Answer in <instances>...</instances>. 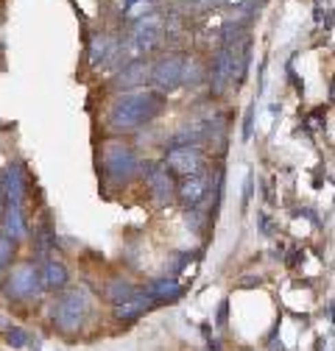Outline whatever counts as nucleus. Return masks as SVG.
<instances>
[{"label": "nucleus", "mask_w": 335, "mask_h": 351, "mask_svg": "<svg viewBox=\"0 0 335 351\" xmlns=\"http://www.w3.org/2000/svg\"><path fill=\"white\" fill-rule=\"evenodd\" d=\"M162 109V95L151 93V90H132L115 98V104L109 106V125L117 131H132L146 125L148 120H154Z\"/></svg>", "instance_id": "1"}, {"label": "nucleus", "mask_w": 335, "mask_h": 351, "mask_svg": "<svg viewBox=\"0 0 335 351\" xmlns=\"http://www.w3.org/2000/svg\"><path fill=\"white\" fill-rule=\"evenodd\" d=\"M101 165H104V173L109 176L112 182L123 184V182H132L135 176L140 173V162L135 156V151L126 145V143H106L104 145V156H101Z\"/></svg>", "instance_id": "2"}, {"label": "nucleus", "mask_w": 335, "mask_h": 351, "mask_svg": "<svg viewBox=\"0 0 335 351\" xmlns=\"http://www.w3.org/2000/svg\"><path fill=\"white\" fill-rule=\"evenodd\" d=\"M159 39H162V17L148 14V17H143L140 23H135L129 39H126L123 45H120V53H126L129 59L137 62V56H146V53H151V51L157 48Z\"/></svg>", "instance_id": "3"}, {"label": "nucleus", "mask_w": 335, "mask_h": 351, "mask_svg": "<svg viewBox=\"0 0 335 351\" xmlns=\"http://www.w3.org/2000/svg\"><path fill=\"white\" fill-rule=\"evenodd\" d=\"M87 313H90V298H87V293H84V290H70V293H65V295L59 298L56 310H54V318H56V324H59L62 329L73 332V329H78V326L84 324Z\"/></svg>", "instance_id": "4"}, {"label": "nucleus", "mask_w": 335, "mask_h": 351, "mask_svg": "<svg viewBox=\"0 0 335 351\" xmlns=\"http://www.w3.org/2000/svg\"><path fill=\"white\" fill-rule=\"evenodd\" d=\"M165 165H168V170H174L179 176H185V179H190V176H201L204 156L196 145H174L165 156Z\"/></svg>", "instance_id": "5"}, {"label": "nucleus", "mask_w": 335, "mask_h": 351, "mask_svg": "<svg viewBox=\"0 0 335 351\" xmlns=\"http://www.w3.org/2000/svg\"><path fill=\"white\" fill-rule=\"evenodd\" d=\"M151 78L154 84L159 86V90H176V86L185 81V59L179 53H171V56H165L159 59L154 67H151Z\"/></svg>", "instance_id": "6"}, {"label": "nucleus", "mask_w": 335, "mask_h": 351, "mask_svg": "<svg viewBox=\"0 0 335 351\" xmlns=\"http://www.w3.org/2000/svg\"><path fill=\"white\" fill-rule=\"evenodd\" d=\"M39 287H42V274L31 265V262H23V265H17L12 271L6 293L12 298H31L34 293H39Z\"/></svg>", "instance_id": "7"}, {"label": "nucleus", "mask_w": 335, "mask_h": 351, "mask_svg": "<svg viewBox=\"0 0 335 351\" xmlns=\"http://www.w3.org/2000/svg\"><path fill=\"white\" fill-rule=\"evenodd\" d=\"M146 179L151 184V193L157 198V204H168L174 198V179L168 165H146Z\"/></svg>", "instance_id": "8"}, {"label": "nucleus", "mask_w": 335, "mask_h": 351, "mask_svg": "<svg viewBox=\"0 0 335 351\" xmlns=\"http://www.w3.org/2000/svg\"><path fill=\"white\" fill-rule=\"evenodd\" d=\"M148 75H151V67L137 59V62H132L129 67H123V70L117 73L115 86H117V90H123V93H132V90H137V86H140Z\"/></svg>", "instance_id": "9"}, {"label": "nucleus", "mask_w": 335, "mask_h": 351, "mask_svg": "<svg viewBox=\"0 0 335 351\" xmlns=\"http://www.w3.org/2000/svg\"><path fill=\"white\" fill-rule=\"evenodd\" d=\"M120 48L115 45V42L106 36V34H95L93 42H90V62L93 67H106L112 62V56H117Z\"/></svg>", "instance_id": "10"}, {"label": "nucleus", "mask_w": 335, "mask_h": 351, "mask_svg": "<svg viewBox=\"0 0 335 351\" xmlns=\"http://www.w3.org/2000/svg\"><path fill=\"white\" fill-rule=\"evenodd\" d=\"M3 193L9 198L12 206H20L23 195H25V182H23V167L20 165H9L3 173Z\"/></svg>", "instance_id": "11"}, {"label": "nucleus", "mask_w": 335, "mask_h": 351, "mask_svg": "<svg viewBox=\"0 0 335 351\" xmlns=\"http://www.w3.org/2000/svg\"><path fill=\"white\" fill-rule=\"evenodd\" d=\"M207 187H209V179L204 173L201 176H190V179H185L182 187H179V201L185 206H196L207 195Z\"/></svg>", "instance_id": "12"}, {"label": "nucleus", "mask_w": 335, "mask_h": 351, "mask_svg": "<svg viewBox=\"0 0 335 351\" xmlns=\"http://www.w3.org/2000/svg\"><path fill=\"white\" fill-rule=\"evenodd\" d=\"M151 304H154V298L148 293H137L132 301H123V304L115 306V318L117 321H135V318H140L148 310Z\"/></svg>", "instance_id": "13"}, {"label": "nucleus", "mask_w": 335, "mask_h": 351, "mask_svg": "<svg viewBox=\"0 0 335 351\" xmlns=\"http://www.w3.org/2000/svg\"><path fill=\"white\" fill-rule=\"evenodd\" d=\"M67 285V268L62 265V262H45V268H42V287L48 290H59Z\"/></svg>", "instance_id": "14"}, {"label": "nucleus", "mask_w": 335, "mask_h": 351, "mask_svg": "<svg viewBox=\"0 0 335 351\" xmlns=\"http://www.w3.org/2000/svg\"><path fill=\"white\" fill-rule=\"evenodd\" d=\"M182 287H179V282L176 279H159V282H154L151 287H148V295L154 298V301H176V298H182Z\"/></svg>", "instance_id": "15"}, {"label": "nucleus", "mask_w": 335, "mask_h": 351, "mask_svg": "<svg viewBox=\"0 0 335 351\" xmlns=\"http://www.w3.org/2000/svg\"><path fill=\"white\" fill-rule=\"evenodd\" d=\"M3 217H6V237L23 240V237H25V221H23L20 206H12V204H9V209H6Z\"/></svg>", "instance_id": "16"}, {"label": "nucleus", "mask_w": 335, "mask_h": 351, "mask_svg": "<svg viewBox=\"0 0 335 351\" xmlns=\"http://www.w3.org/2000/svg\"><path fill=\"white\" fill-rule=\"evenodd\" d=\"M106 295H109V301H115V306H117V304H123V301H132V298L137 295V290H135L132 285H126L123 279H115V282L106 287Z\"/></svg>", "instance_id": "17"}, {"label": "nucleus", "mask_w": 335, "mask_h": 351, "mask_svg": "<svg viewBox=\"0 0 335 351\" xmlns=\"http://www.w3.org/2000/svg\"><path fill=\"white\" fill-rule=\"evenodd\" d=\"M12 254H14V240L6 237V232H0V274H3L6 265L12 262Z\"/></svg>", "instance_id": "18"}, {"label": "nucleus", "mask_w": 335, "mask_h": 351, "mask_svg": "<svg viewBox=\"0 0 335 351\" xmlns=\"http://www.w3.org/2000/svg\"><path fill=\"white\" fill-rule=\"evenodd\" d=\"M6 340H9L12 348H25V346H28V335H25L23 329H9V332H6Z\"/></svg>", "instance_id": "19"}, {"label": "nucleus", "mask_w": 335, "mask_h": 351, "mask_svg": "<svg viewBox=\"0 0 335 351\" xmlns=\"http://www.w3.org/2000/svg\"><path fill=\"white\" fill-rule=\"evenodd\" d=\"M227 310H229V306H227V301H224L221 310H218V326H227Z\"/></svg>", "instance_id": "20"}, {"label": "nucleus", "mask_w": 335, "mask_h": 351, "mask_svg": "<svg viewBox=\"0 0 335 351\" xmlns=\"http://www.w3.org/2000/svg\"><path fill=\"white\" fill-rule=\"evenodd\" d=\"M243 198H246V201L251 198V176H246V193H243Z\"/></svg>", "instance_id": "21"}, {"label": "nucleus", "mask_w": 335, "mask_h": 351, "mask_svg": "<svg viewBox=\"0 0 335 351\" xmlns=\"http://www.w3.org/2000/svg\"><path fill=\"white\" fill-rule=\"evenodd\" d=\"M0 215H6V193L0 190Z\"/></svg>", "instance_id": "22"}, {"label": "nucleus", "mask_w": 335, "mask_h": 351, "mask_svg": "<svg viewBox=\"0 0 335 351\" xmlns=\"http://www.w3.org/2000/svg\"><path fill=\"white\" fill-rule=\"evenodd\" d=\"M129 3H137V0H129Z\"/></svg>", "instance_id": "23"}]
</instances>
